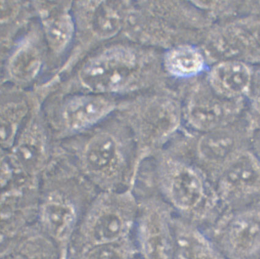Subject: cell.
<instances>
[{
    "mask_svg": "<svg viewBox=\"0 0 260 259\" xmlns=\"http://www.w3.org/2000/svg\"><path fill=\"white\" fill-rule=\"evenodd\" d=\"M247 96L250 97L254 109L260 116V64L253 66L252 82Z\"/></svg>",
    "mask_w": 260,
    "mask_h": 259,
    "instance_id": "obj_24",
    "label": "cell"
},
{
    "mask_svg": "<svg viewBox=\"0 0 260 259\" xmlns=\"http://www.w3.org/2000/svg\"><path fill=\"white\" fill-rule=\"evenodd\" d=\"M178 122L177 106L168 100H156L149 104L143 115V130L149 136L160 138L172 132Z\"/></svg>",
    "mask_w": 260,
    "mask_h": 259,
    "instance_id": "obj_17",
    "label": "cell"
},
{
    "mask_svg": "<svg viewBox=\"0 0 260 259\" xmlns=\"http://www.w3.org/2000/svg\"><path fill=\"white\" fill-rule=\"evenodd\" d=\"M236 143V136L231 130L220 129L211 131L200 140L199 150L203 159L219 162L228 157Z\"/></svg>",
    "mask_w": 260,
    "mask_h": 259,
    "instance_id": "obj_18",
    "label": "cell"
},
{
    "mask_svg": "<svg viewBox=\"0 0 260 259\" xmlns=\"http://www.w3.org/2000/svg\"><path fill=\"white\" fill-rule=\"evenodd\" d=\"M241 6L247 16L260 18V1L244 2L241 3Z\"/></svg>",
    "mask_w": 260,
    "mask_h": 259,
    "instance_id": "obj_25",
    "label": "cell"
},
{
    "mask_svg": "<svg viewBox=\"0 0 260 259\" xmlns=\"http://www.w3.org/2000/svg\"><path fill=\"white\" fill-rule=\"evenodd\" d=\"M114 106L111 100L101 96L75 97L66 104L64 120L71 130L85 129L103 120Z\"/></svg>",
    "mask_w": 260,
    "mask_h": 259,
    "instance_id": "obj_12",
    "label": "cell"
},
{
    "mask_svg": "<svg viewBox=\"0 0 260 259\" xmlns=\"http://www.w3.org/2000/svg\"><path fill=\"white\" fill-rule=\"evenodd\" d=\"M40 66V56L37 50L26 46L18 50L12 58L10 71L14 78L28 81L37 75Z\"/></svg>",
    "mask_w": 260,
    "mask_h": 259,
    "instance_id": "obj_19",
    "label": "cell"
},
{
    "mask_svg": "<svg viewBox=\"0 0 260 259\" xmlns=\"http://www.w3.org/2000/svg\"><path fill=\"white\" fill-rule=\"evenodd\" d=\"M164 64L167 72L178 79H191L205 70L206 56L192 45H181L169 50L164 56Z\"/></svg>",
    "mask_w": 260,
    "mask_h": 259,
    "instance_id": "obj_15",
    "label": "cell"
},
{
    "mask_svg": "<svg viewBox=\"0 0 260 259\" xmlns=\"http://www.w3.org/2000/svg\"><path fill=\"white\" fill-rule=\"evenodd\" d=\"M253 66L237 60L217 62L208 76V84L215 93L225 99H243L249 93Z\"/></svg>",
    "mask_w": 260,
    "mask_h": 259,
    "instance_id": "obj_9",
    "label": "cell"
},
{
    "mask_svg": "<svg viewBox=\"0 0 260 259\" xmlns=\"http://www.w3.org/2000/svg\"><path fill=\"white\" fill-rule=\"evenodd\" d=\"M80 211L76 196L58 190L46 193L39 204L37 224L58 246L61 259H70L72 241L80 221Z\"/></svg>",
    "mask_w": 260,
    "mask_h": 259,
    "instance_id": "obj_3",
    "label": "cell"
},
{
    "mask_svg": "<svg viewBox=\"0 0 260 259\" xmlns=\"http://www.w3.org/2000/svg\"><path fill=\"white\" fill-rule=\"evenodd\" d=\"M166 193L173 206L184 213L196 210L205 198L204 189L199 175L185 167L173 174Z\"/></svg>",
    "mask_w": 260,
    "mask_h": 259,
    "instance_id": "obj_13",
    "label": "cell"
},
{
    "mask_svg": "<svg viewBox=\"0 0 260 259\" xmlns=\"http://www.w3.org/2000/svg\"><path fill=\"white\" fill-rule=\"evenodd\" d=\"M145 66L133 50L114 47L86 62L80 77L86 87L96 92H117L139 78Z\"/></svg>",
    "mask_w": 260,
    "mask_h": 259,
    "instance_id": "obj_2",
    "label": "cell"
},
{
    "mask_svg": "<svg viewBox=\"0 0 260 259\" xmlns=\"http://www.w3.org/2000/svg\"><path fill=\"white\" fill-rule=\"evenodd\" d=\"M137 259H139V258H138V257H137Z\"/></svg>",
    "mask_w": 260,
    "mask_h": 259,
    "instance_id": "obj_26",
    "label": "cell"
},
{
    "mask_svg": "<svg viewBox=\"0 0 260 259\" xmlns=\"http://www.w3.org/2000/svg\"><path fill=\"white\" fill-rule=\"evenodd\" d=\"M137 212L128 193L98 196L86 210L72 241L70 259L94 247L120 242L131 236Z\"/></svg>",
    "mask_w": 260,
    "mask_h": 259,
    "instance_id": "obj_1",
    "label": "cell"
},
{
    "mask_svg": "<svg viewBox=\"0 0 260 259\" xmlns=\"http://www.w3.org/2000/svg\"><path fill=\"white\" fill-rule=\"evenodd\" d=\"M222 184L226 196L258 191L260 190V166L249 157H242L227 170Z\"/></svg>",
    "mask_w": 260,
    "mask_h": 259,
    "instance_id": "obj_16",
    "label": "cell"
},
{
    "mask_svg": "<svg viewBox=\"0 0 260 259\" xmlns=\"http://www.w3.org/2000/svg\"><path fill=\"white\" fill-rule=\"evenodd\" d=\"M210 56L219 61L237 60L260 64V49L252 35L235 21L211 34L206 45Z\"/></svg>",
    "mask_w": 260,
    "mask_h": 259,
    "instance_id": "obj_7",
    "label": "cell"
},
{
    "mask_svg": "<svg viewBox=\"0 0 260 259\" xmlns=\"http://www.w3.org/2000/svg\"><path fill=\"white\" fill-rule=\"evenodd\" d=\"M26 113V106L20 103L8 104L2 108L1 139L3 147L9 149L13 146L17 130Z\"/></svg>",
    "mask_w": 260,
    "mask_h": 259,
    "instance_id": "obj_23",
    "label": "cell"
},
{
    "mask_svg": "<svg viewBox=\"0 0 260 259\" xmlns=\"http://www.w3.org/2000/svg\"><path fill=\"white\" fill-rule=\"evenodd\" d=\"M134 242L139 259H173V221L165 205L156 201L143 204Z\"/></svg>",
    "mask_w": 260,
    "mask_h": 259,
    "instance_id": "obj_4",
    "label": "cell"
},
{
    "mask_svg": "<svg viewBox=\"0 0 260 259\" xmlns=\"http://www.w3.org/2000/svg\"><path fill=\"white\" fill-rule=\"evenodd\" d=\"M117 141L109 133L92 137L86 144L82 156L83 168L94 179L110 177L117 170L120 162Z\"/></svg>",
    "mask_w": 260,
    "mask_h": 259,
    "instance_id": "obj_10",
    "label": "cell"
},
{
    "mask_svg": "<svg viewBox=\"0 0 260 259\" xmlns=\"http://www.w3.org/2000/svg\"><path fill=\"white\" fill-rule=\"evenodd\" d=\"M45 31L51 48L60 52L67 46L73 37V20L68 14H59L47 20Z\"/></svg>",
    "mask_w": 260,
    "mask_h": 259,
    "instance_id": "obj_22",
    "label": "cell"
},
{
    "mask_svg": "<svg viewBox=\"0 0 260 259\" xmlns=\"http://www.w3.org/2000/svg\"><path fill=\"white\" fill-rule=\"evenodd\" d=\"M241 99L221 97L208 84L206 87L199 88L190 100L188 108L189 122L200 130L211 132L220 129L231 123L238 115Z\"/></svg>",
    "mask_w": 260,
    "mask_h": 259,
    "instance_id": "obj_6",
    "label": "cell"
},
{
    "mask_svg": "<svg viewBox=\"0 0 260 259\" xmlns=\"http://www.w3.org/2000/svg\"><path fill=\"white\" fill-rule=\"evenodd\" d=\"M213 240L227 259H246L260 251V213L235 216L214 235Z\"/></svg>",
    "mask_w": 260,
    "mask_h": 259,
    "instance_id": "obj_5",
    "label": "cell"
},
{
    "mask_svg": "<svg viewBox=\"0 0 260 259\" xmlns=\"http://www.w3.org/2000/svg\"><path fill=\"white\" fill-rule=\"evenodd\" d=\"M1 259H61V254L56 244L37 224L2 242Z\"/></svg>",
    "mask_w": 260,
    "mask_h": 259,
    "instance_id": "obj_8",
    "label": "cell"
},
{
    "mask_svg": "<svg viewBox=\"0 0 260 259\" xmlns=\"http://www.w3.org/2000/svg\"><path fill=\"white\" fill-rule=\"evenodd\" d=\"M173 259H227L210 238L187 223L173 221Z\"/></svg>",
    "mask_w": 260,
    "mask_h": 259,
    "instance_id": "obj_11",
    "label": "cell"
},
{
    "mask_svg": "<svg viewBox=\"0 0 260 259\" xmlns=\"http://www.w3.org/2000/svg\"><path fill=\"white\" fill-rule=\"evenodd\" d=\"M137 252L132 237L120 242L99 246L73 259H137Z\"/></svg>",
    "mask_w": 260,
    "mask_h": 259,
    "instance_id": "obj_20",
    "label": "cell"
},
{
    "mask_svg": "<svg viewBox=\"0 0 260 259\" xmlns=\"http://www.w3.org/2000/svg\"><path fill=\"white\" fill-rule=\"evenodd\" d=\"M92 22L95 33L101 38L107 39L118 33L121 27L122 18L117 9L103 2L95 9Z\"/></svg>",
    "mask_w": 260,
    "mask_h": 259,
    "instance_id": "obj_21",
    "label": "cell"
},
{
    "mask_svg": "<svg viewBox=\"0 0 260 259\" xmlns=\"http://www.w3.org/2000/svg\"><path fill=\"white\" fill-rule=\"evenodd\" d=\"M11 155L15 167L26 173H35L46 159L47 147L43 134L37 129L28 130L18 141Z\"/></svg>",
    "mask_w": 260,
    "mask_h": 259,
    "instance_id": "obj_14",
    "label": "cell"
}]
</instances>
